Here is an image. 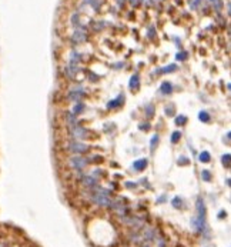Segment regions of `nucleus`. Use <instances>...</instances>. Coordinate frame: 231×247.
Returning a JSON list of instances; mask_svg holds the SVG:
<instances>
[{"label":"nucleus","instance_id":"24","mask_svg":"<svg viewBox=\"0 0 231 247\" xmlns=\"http://www.w3.org/2000/svg\"><path fill=\"white\" fill-rule=\"evenodd\" d=\"M230 154L227 153V154H224L223 156V164L225 166V167H230Z\"/></svg>","mask_w":231,"mask_h":247},{"label":"nucleus","instance_id":"26","mask_svg":"<svg viewBox=\"0 0 231 247\" xmlns=\"http://www.w3.org/2000/svg\"><path fill=\"white\" fill-rule=\"evenodd\" d=\"M146 112H147V116H148V117H151V116L154 114V107H153L151 104L146 106Z\"/></svg>","mask_w":231,"mask_h":247},{"label":"nucleus","instance_id":"1","mask_svg":"<svg viewBox=\"0 0 231 247\" xmlns=\"http://www.w3.org/2000/svg\"><path fill=\"white\" fill-rule=\"evenodd\" d=\"M191 226L197 233H203L206 229V204L203 198L197 200V216L193 217Z\"/></svg>","mask_w":231,"mask_h":247},{"label":"nucleus","instance_id":"21","mask_svg":"<svg viewBox=\"0 0 231 247\" xmlns=\"http://www.w3.org/2000/svg\"><path fill=\"white\" fill-rule=\"evenodd\" d=\"M175 69H177V67H175V64H170V66H167L166 67V69H163V70H159V73H170V72H174Z\"/></svg>","mask_w":231,"mask_h":247},{"label":"nucleus","instance_id":"6","mask_svg":"<svg viewBox=\"0 0 231 247\" xmlns=\"http://www.w3.org/2000/svg\"><path fill=\"white\" fill-rule=\"evenodd\" d=\"M69 150L73 151V153H76V154H83V153H86V151L88 150V147L86 146V144H83V143H80V141L74 140L69 144Z\"/></svg>","mask_w":231,"mask_h":247},{"label":"nucleus","instance_id":"11","mask_svg":"<svg viewBox=\"0 0 231 247\" xmlns=\"http://www.w3.org/2000/svg\"><path fill=\"white\" fill-rule=\"evenodd\" d=\"M171 89H173L171 83L164 82L163 84H161V87H160V91H161L163 94H168V93H171Z\"/></svg>","mask_w":231,"mask_h":247},{"label":"nucleus","instance_id":"7","mask_svg":"<svg viewBox=\"0 0 231 247\" xmlns=\"http://www.w3.org/2000/svg\"><path fill=\"white\" fill-rule=\"evenodd\" d=\"M70 133H72V136L77 141L83 140V139H86V137H88L87 130H86V129H83V127H80V126H74V127H72Z\"/></svg>","mask_w":231,"mask_h":247},{"label":"nucleus","instance_id":"30","mask_svg":"<svg viewBox=\"0 0 231 247\" xmlns=\"http://www.w3.org/2000/svg\"><path fill=\"white\" fill-rule=\"evenodd\" d=\"M131 6H138V0H130Z\"/></svg>","mask_w":231,"mask_h":247},{"label":"nucleus","instance_id":"3","mask_svg":"<svg viewBox=\"0 0 231 247\" xmlns=\"http://www.w3.org/2000/svg\"><path fill=\"white\" fill-rule=\"evenodd\" d=\"M69 163H70V166H72L74 170H83V169L87 166V160L81 156H74L69 160Z\"/></svg>","mask_w":231,"mask_h":247},{"label":"nucleus","instance_id":"4","mask_svg":"<svg viewBox=\"0 0 231 247\" xmlns=\"http://www.w3.org/2000/svg\"><path fill=\"white\" fill-rule=\"evenodd\" d=\"M87 40V32L86 29H76L74 33L72 34V41L74 44H80L83 41Z\"/></svg>","mask_w":231,"mask_h":247},{"label":"nucleus","instance_id":"22","mask_svg":"<svg viewBox=\"0 0 231 247\" xmlns=\"http://www.w3.org/2000/svg\"><path fill=\"white\" fill-rule=\"evenodd\" d=\"M171 203H173V206H174L175 209H180V207H181V204H183V201H181V198H180V197H174Z\"/></svg>","mask_w":231,"mask_h":247},{"label":"nucleus","instance_id":"20","mask_svg":"<svg viewBox=\"0 0 231 247\" xmlns=\"http://www.w3.org/2000/svg\"><path fill=\"white\" fill-rule=\"evenodd\" d=\"M144 239H147V240L154 239V230H151V229H146V230H144Z\"/></svg>","mask_w":231,"mask_h":247},{"label":"nucleus","instance_id":"34","mask_svg":"<svg viewBox=\"0 0 231 247\" xmlns=\"http://www.w3.org/2000/svg\"><path fill=\"white\" fill-rule=\"evenodd\" d=\"M164 200H166V196H161V197H160L157 201H164Z\"/></svg>","mask_w":231,"mask_h":247},{"label":"nucleus","instance_id":"16","mask_svg":"<svg viewBox=\"0 0 231 247\" xmlns=\"http://www.w3.org/2000/svg\"><path fill=\"white\" fill-rule=\"evenodd\" d=\"M201 177H203V180L204 181H211V172L210 170H203L201 172Z\"/></svg>","mask_w":231,"mask_h":247},{"label":"nucleus","instance_id":"15","mask_svg":"<svg viewBox=\"0 0 231 247\" xmlns=\"http://www.w3.org/2000/svg\"><path fill=\"white\" fill-rule=\"evenodd\" d=\"M84 109H86V107H84L83 103H76V106H74V109H73L72 113H74V114L77 116V114H80L81 112H84Z\"/></svg>","mask_w":231,"mask_h":247},{"label":"nucleus","instance_id":"33","mask_svg":"<svg viewBox=\"0 0 231 247\" xmlns=\"http://www.w3.org/2000/svg\"><path fill=\"white\" fill-rule=\"evenodd\" d=\"M225 216H227V214L224 213V212H221V213H220V216H218V217H220V219H224Z\"/></svg>","mask_w":231,"mask_h":247},{"label":"nucleus","instance_id":"8","mask_svg":"<svg viewBox=\"0 0 231 247\" xmlns=\"http://www.w3.org/2000/svg\"><path fill=\"white\" fill-rule=\"evenodd\" d=\"M81 183H83L86 187L93 189V187H96L97 186V179H94L93 176H84V177L81 179Z\"/></svg>","mask_w":231,"mask_h":247},{"label":"nucleus","instance_id":"2","mask_svg":"<svg viewBox=\"0 0 231 247\" xmlns=\"http://www.w3.org/2000/svg\"><path fill=\"white\" fill-rule=\"evenodd\" d=\"M109 194H110V191L100 189L97 193H94V194L91 196V200L94 201V204H97V206L109 207V206H110V203H112V200H110V197H109Z\"/></svg>","mask_w":231,"mask_h":247},{"label":"nucleus","instance_id":"14","mask_svg":"<svg viewBox=\"0 0 231 247\" xmlns=\"http://www.w3.org/2000/svg\"><path fill=\"white\" fill-rule=\"evenodd\" d=\"M211 4H213V7H214L215 12H221V9H223V3H221V0H208Z\"/></svg>","mask_w":231,"mask_h":247},{"label":"nucleus","instance_id":"29","mask_svg":"<svg viewBox=\"0 0 231 247\" xmlns=\"http://www.w3.org/2000/svg\"><path fill=\"white\" fill-rule=\"evenodd\" d=\"M185 56H187V53H178V54H177V59H178V60H184V59H185Z\"/></svg>","mask_w":231,"mask_h":247},{"label":"nucleus","instance_id":"35","mask_svg":"<svg viewBox=\"0 0 231 247\" xmlns=\"http://www.w3.org/2000/svg\"><path fill=\"white\" fill-rule=\"evenodd\" d=\"M144 247H148V246H144Z\"/></svg>","mask_w":231,"mask_h":247},{"label":"nucleus","instance_id":"9","mask_svg":"<svg viewBox=\"0 0 231 247\" xmlns=\"http://www.w3.org/2000/svg\"><path fill=\"white\" fill-rule=\"evenodd\" d=\"M147 164H148L147 159H140V160H135L134 163H133V169H134L135 172H141V170H144L147 167Z\"/></svg>","mask_w":231,"mask_h":247},{"label":"nucleus","instance_id":"36","mask_svg":"<svg viewBox=\"0 0 231 247\" xmlns=\"http://www.w3.org/2000/svg\"><path fill=\"white\" fill-rule=\"evenodd\" d=\"M0 247H1V244H0Z\"/></svg>","mask_w":231,"mask_h":247},{"label":"nucleus","instance_id":"5","mask_svg":"<svg viewBox=\"0 0 231 247\" xmlns=\"http://www.w3.org/2000/svg\"><path fill=\"white\" fill-rule=\"evenodd\" d=\"M69 100L70 101H74V103H80L81 99L84 97V91H83V87H73L70 93H69Z\"/></svg>","mask_w":231,"mask_h":247},{"label":"nucleus","instance_id":"13","mask_svg":"<svg viewBox=\"0 0 231 247\" xmlns=\"http://www.w3.org/2000/svg\"><path fill=\"white\" fill-rule=\"evenodd\" d=\"M121 100H124V97H123V96H120V97H117V99L112 100V101L107 104V107H109V109H114V107L120 106V104H121Z\"/></svg>","mask_w":231,"mask_h":247},{"label":"nucleus","instance_id":"27","mask_svg":"<svg viewBox=\"0 0 231 247\" xmlns=\"http://www.w3.org/2000/svg\"><path fill=\"white\" fill-rule=\"evenodd\" d=\"M180 137H181V133H180V132H175V133H173V137H171V141H173V143H177Z\"/></svg>","mask_w":231,"mask_h":247},{"label":"nucleus","instance_id":"10","mask_svg":"<svg viewBox=\"0 0 231 247\" xmlns=\"http://www.w3.org/2000/svg\"><path fill=\"white\" fill-rule=\"evenodd\" d=\"M64 119H66V122L67 124L70 126V127H74V126H77V116L72 113V112H67L66 114H64Z\"/></svg>","mask_w":231,"mask_h":247},{"label":"nucleus","instance_id":"25","mask_svg":"<svg viewBox=\"0 0 231 247\" xmlns=\"http://www.w3.org/2000/svg\"><path fill=\"white\" fill-rule=\"evenodd\" d=\"M185 122H187V117H185V116H178V117L175 119V123L178 124V126H180V124H184Z\"/></svg>","mask_w":231,"mask_h":247},{"label":"nucleus","instance_id":"19","mask_svg":"<svg viewBox=\"0 0 231 247\" xmlns=\"http://www.w3.org/2000/svg\"><path fill=\"white\" fill-rule=\"evenodd\" d=\"M130 87H131V89H137V87H138V76H137V74L131 77V80H130Z\"/></svg>","mask_w":231,"mask_h":247},{"label":"nucleus","instance_id":"31","mask_svg":"<svg viewBox=\"0 0 231 247\" xmlns=\"http://www.w3.org/2000/svg\"><path fill=\"white\" fill-rule=\"evenodd\" d=\"M144 4H147V6H151V0H143Z\"/></svg>","mask_w":231,"mask_h":247},{"label":"nucleus","instance_id":"32","mask_svg":"<svg viewBox=\"0 0 231 247\" xmlns=\"http://www.w3.org/2000/svg\"><path fill=\"white\" fill-rule=\"evenodd\" d=\"M124 1H126V0H117V3H119V6H120V7H121V6L124 4Z\"/></svg>","mask_w":231,"mask_h":247},{"label":"nucleus","instance_id":"12","mask_svg":"<svg viewBox=\"0 0 231 247\" xmlns=\"http://www.w3.org/2000/svg\"><path fill=\"white\" fill-rule=\"evenodd\" d=\"M80 60H81V54L77 53V51H72V54H70V63L72 64H77Z\"/></svg>","mask_w":231,"mask_h":247},{"label":"nucleus","instance_id":"17","mask_svg":"<svg viewBox=\"0 0 231 247\" xmlns=\"http://www.w3.org/2000/svg\"><path fill=\"white\" fill-rule=\"evenodd\" d=\"M198 119L201 120V122H204V123L210 122V116H208L207 112H200V113H198Z\"/></svg>","mask_w":231,"mask_h":247},{"label":"nucleus","instance_id":"23","mask_svg":"<svg viewBox=\"0 0 231 247\" xmlns=\"http://www.w3.org/2000/svg\"><path fill=\"white\" fill-rule=\"evenodd\" d=\"M159 143V136L156 134V136H153V139H151V143H150V147H151V151L156 148V144Z\"/></svg>","mask_w":231,"mask_h":247},{"label":"nucleus","instance_id":"18","mask_svg":"<svg viewBox=\"0 0 231 247\" xmlns=\"http://www.w3.org/2000/svg\"><path fill=\"white\" fill-rule=\"evenodd\" d=\"M198 159H200V162L208 163V162H210V153H208V151H203V153L198 156Z\"/></svg>","mask_w":231,"mask_h":247},{"label":"nucleus","instance_id":"28","mask_svg":"<svg viewBox=\"0 0 231 247\" xmlns=\"http://www.w3.org/2000/svg\"><path fill=\"white\" fill-rule=\"evenodd\" d=\"M187 163H188L187 157H180V160H178V164H187Z\"/></svg>","mask_w":231,"mask_h":247}]
</instances>
